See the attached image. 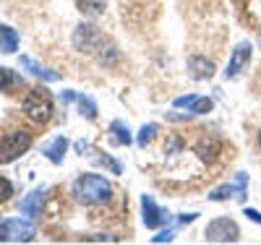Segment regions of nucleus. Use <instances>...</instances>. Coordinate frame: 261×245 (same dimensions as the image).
I'll list each match as a JSON object with an SVG mask.
<instances>
[{
    "instance_id": "f257e3e1",
    "label": "nucleus",
    "mask_w": 261,
    "mask_h": 245,
    "mask_svg": "<svg viewBox=\"0 0 261 245\" xmlns=\"http://www.w3.org/2000/svg\"><path fill=\"white\" fill-rule=\"evenodd\" d=\"M73 44H76V50H81V52H86V55H97L102 63H113V60L118 58L115 44L107 39L97 26H92V24L76 26V32H73Z\"/></svg>"
},
{
    "instance_id": "f03ea898",
    "label": "nucleus",
    "mask_w": 261,
    "mask_h": 245,
    "mask_svg": "<svg viewBox=\"0 0 261 245\" xmlns=\"http://www.w3.org/2000/svg\"><path fill=\"white\" fill-rule=\"evenodd\" d=\"M73 198L84 206H97L107 204L113 198V185L102 175H81L73 183Z\"/></svg>"
},
{
    "instance_id": "7ed1b4c3",
    "label": "nucleus",
    "mask_w": 261,
    "mask_h": 245,
    "mask_svg": "<svg viewBox=\"0 0 261 245\" xmlns=\"http://www.w3.org/2000/svg\"><path fill=\"white\" fill-rule=\"evenodd\" d=\"M21 113H24L32 123L45 125L53 118V97L45 92V89H32V92L24 97V102H21Z\"/></svg>"
},
{
    "instance_id": "20e7f679",
    "label": "nucleus",
    "mask_w": 261,
    "mask_h": 245,
    "mask_svg": "<svg viewBox=\"0 0 261 245\" xmlns=\"http://www.w3.org/2000/svg\"><path fill=\"white\" fill-rule=\"evenodd\" d=\"M32 146V133L27 130H13L8 136L0 139V165H8L13 159H18L21 154H27Z\"/></svg>"
},
{
    "instance_id": "39448f33",
    "label": "nucleus",
    "mask_w": 261,
    "mask_h": 245,
    "mask_svg": "<svg viewBox=\"0 0 261 245\" xmlns=\"http://www.w3.org/2000/svg\"><path fill=\"white\" fill-rule=\"evenodd\" d=\"M204 237H206L209 242H238V240H241V227H238L232 219L220 216V219L209 222Z\"/></svg>"
},
{
    "instance_id": "423d86ee",
    "label": "nucleus",
    "mask_w": 261,
    "mask_h": 245,
    "mask_svg": "<svg viewBox=\"0 0 261 245\" xmlns=\"http://www.w3.org/2000/svg\"><path fill=\"white\" fill-rule=\"evenodd\" d=\"M34 240V225L29 219H3V242H29Z\"/></svg>"
},
{
    "instance_id": "0eeeda50",
    "label": "nucleus",
    "mask_w": 261,
    "mask_h": 245,
    "mask_svg": "<svg viewBox=\"0 0 261 245\" xmlns=\"http://www.w3.org/2000/svg\"><path fill=\"white\" fill-rule=\"evenodd\" d=\"M141 209H144V225L151 227V230H157L160 225H165V222H167V211L160 209L149 196H141Z\"/></svg>"
},
{
    "instance_id": "6e6552de",
    "label": "nucleus",
    "mask_w": 261,
    "mask_h": 245,
    "mask_svg": "<svg viewBox=\"0 0 261 245\" xmlns=\"http://www.w3.org/2000/svg\"><path fill=\"white\" fill-rule=\"evenodd\" d=\"M214 63L209 60V58H204V55H191L188 58V73H191V78H196V81H206V78H212L214 76Z\"/></svg>"
},
{
    "instance_id": "1a4fd4ad",
    "label": "nucleus",
    "mask_w": 261,
    "mask_h": 245,
    "mask_svg": "<svg viewBox=\"0 0 261 245\" xmlns=\"http://www.w3.org/2000/svg\"><path fill=\"white\" fill-rule=\"evenodd\" d=\"M248 58H251V44H248V42L238 44L235 52H232V58H230V63H227V71H225V76H227V78H235L238 73H241L243 65L248 63Z\"/></svg>"
},
{
    "instance_id": "9d476101",
    "label": "nucleus",
    "mask_w": 261,
    "mask_h": 245,
    "mask_svg": "<svg viewBox=\"0 0 261 245\" xmlns=\"http://www.w3.org/2000/svg\"><path fill=\"white\" fill-rule=\"evenodd\" d=\"M16 50H18V34H16V29L0 26V52L11 55V52H16Z\"/></svg>"
},
{
    "instance_id": "9b49d317",
    "label": "nucleus",
    "mask_w": 261,
    "mask_h": 245,
    "mask_svg": "<svg viewBox=\"0 0 261 245\" xmlns=\"http://www.w3.org/2000/svg\"><path fill=\"white\" fill-rule=\"evenodd\" d=\"M42 198H45V190H34V193H29L27 201H21V211L29 214V216H37L39 209H42Z\"/></svg>"
},
{
    "instance_id": "f8f14e48",
    "label": "nucleus",
    "mask_w": 261,
    "mask_h": 245,
    "mask_svg": "<svg viewBox=\"0 0 261 245\" xmlns=\"http://www.w3.org/2000/svg\"><path fill=\"white\" fill-rule=\"evenodd\" d=\"M21 65H24V68H29L34 76H39V78H45V81H58V73H53V71H47V68H42L39 63H34L32 58H21Z\"/></svg>"
},
{
    "instance_id": "ddd939ff",
    "label": "nucleus",
    "mask_w": 261,
    "mask_h": 245,
    "mask_svg": "<svg viewBox=\"0 0 261 245\" xmlns=\"http://www.w3.org/2000/svg\"><path fill=\"white\" fill-rule=\"evenodd\" d=\"M65 149H68V141H65V139L60 136V139H55V144H50V146L45 149V154H47V159H50V162L60 165V162H63V154H65Z\"/></svg>"
},
{
    "instance_id": "4468645a",
    "label": "nucleus",
    "mask_w": 261,
    "mask_h": 245,
    "mask_svg": "<svg viewBox=\"0 0 261 245\" xmlns=\"http://www.w3.org/2000/svg\"><path fill=\"white\" fill-rule=\"evenodd\" d=\"M232 193H238V198H241V201H243V198H246V190L241 188V190H238L235 185H222V188H217V190H212V201H225V198H232Z\"/></svg>"
},
{
    "instance_id": "2eb2a0df",
    "label": "nucleus",
    "mask_w": 261,
    "mask_h": 245,
    "mask_svg": "<svg viewBox=\"0 0 261 245\" xmlns=\"http://www.w3.org/2000/svg\"><path fill=\"white\" fill-rule=\"evenodd\" d=\"M76 3H79V11L86 16H99L105 11V0H76Z\"/></svg>"
},
{
    "instance_id": "dca6fc26",
    "label": "nucleus",
    "mask_w": 261,
    "mask_h": 245,
    "mask_svg": "<svg viewBox=\"0 0 261 245\" xmlns=\"http://www.w3.org/2000/svg\"><path fill=\"white\" fill-rule=\"evenodd\" d=\"M76 102H79V110H81L84 118H89V120L97 118V104H94L89 97H76Z\"/></svg>"
},
{
    "instance_id": "f3484780",
    "label": "nucleus",
    "mask_w": 261,
    "mask_h": 245,
    "mask_svg": "<svg viewBox=\"0 0 261 245\" xmlns=\"http://www.w3.org/2000/svg\"><path fill=\"white\" fill-rule=\"evenodd\" d=\"M212 110H214V102L209 97H199V99L191 104V113L193 115H206V113H212Z\"/></svg>"
},
{
    "instance_id": "a211bd4d",
    "label": "nucleus",
    "mask_w": 261,
    "mask_h": 245,
    "mask_svg": "<svg viewBox=\"0 0 261 245\" xmlns=\"http://www.w3.org/2000/svg\"><path fill=\"white\" fill-rule=\"evenodd\" d=\"M110 130H113V136H115V133H118V141H120V144H125V146H128V144H134V139H130V130L125 128V123L115 120Z\"/></svg>"
},
{
    "instance_id": "6ab92c4d",
    "label": "nucleus",
    "mask_w": 261,
    "mask_h": 245,
    "mask_svg": "<svg viewBox=\"0 0 261 245\" xmlns=\"http://www.w3.org/2000/svg\"><path fill=\"white\" fill-rule=\"evenodd\" d=\"M196 151H199L201 157L209 162V159L214 157V151H217V141H214V139H204L201 144H196Z\"/></svg>"
},
{
    "instance_id": "aec40b11",
    "label": "nucleus",
    "mask_w": 261,
    "mask_h": 245,
    "mask_svg": "<svg viewBox=\"0 0 261 245\" xmlns=\"http://www.w3.org/2000/svg\"><path fill=\"white\" fill-rule=\"evenodd\" d=\"M154 136H157V125H154V123H146V125L141 128V133H139L136 144H139V146H146V144H149L151 139H154Z\"/></svg>"
},
{
    "instance_id": "412c9836",
    "label": "nucleus",
    "mask_w": 261,
    "mask_h": 245,
    "mask_svg": "<svg viewBox=\"0 0 261 245\" xmlns=\"http://www.w3.org/2000/svg\"><path fill=\"white\" fill-rule=\"evenodd\" d=\"M11 196H13V185H11V180H6V177H0V204L8 201Z\"/></svg>"
},
{
    "instance_id": "4be33fe9",
    "label": "nucleus",
    "mask_w": 261,
    "mask_h": 245,
    "mask_svg": "<svg viewBox=\"0 0 261 245\" xmlns=\"http://www.w3.org/2000/svg\"><path fill=\"white\" fill-rule=\"evenodd\" d=\"M16 84V76L8 68H0V89H11Z\"/></svg>"
},
{
    "instance_id": "5701e85b",
    "label": "nucleus",
    "mask_w": 261,
    "mask_h": 245,
    "mask_svg": "<svg viewBox=\"0 0 261 245\" xmlns=\"http://www.w3.org/2000/svg\"><path fill=\"white\" fill-rule=\"evenodd\" d=\"M170 240H172V230H165V232L151 237V242H170Z\"/></svg>"
},
{
    "instance_id": "b1692460",
    "label": "nucleus",
    "mask_w": 261,
    "mask_h": 245,
    "mask_svg": "<svg viewBox=\"0 0 261 245\" xmlns=\"http://www.w3.org/2000/svg\"><path fill=\"white\" fill-rule=\"evenodd\" d=\"M246 216H248L251 222H256V225H261V214H258V211H253V209H246Z\"/></svg>"
},
{
    "instance_id": "393cba45",
    "label": "nucleus",
    "mask_w": 261,
    "mask_h": 245,
    "mask_svg": "<svg viewBox=\"0 0 261 245\" xmlns=\"http://www.w3.org/2000/svg\"><path fill=\"white\" fill-rule=\"evenodd\" d=\"M258 146H261V130H258Z\"/></svg>"
}]
</instances>
